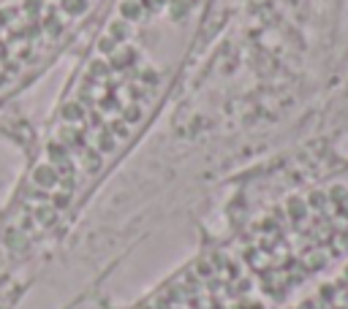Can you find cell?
Returning <instances> with one entry per match:
<instances>
[{"label": "cell", "instance_id": "6da1fadb", "mask_svg": "<svg viewBox=\"0 0 348 309\" xmlns=\"http://www.w3.org/2000/svg\"><path fill=\"white\" fill-rule=\"evenodd\" d=\"M348 260V163L207 244L128 309H283Z\"/></svg>", "mask_w": 348, "mask_h": 309}, {"label": "cell", "instance_id": "3957f363", "mask_svg": "<svg viewBox=\"0 0 348 309\" xmlns=\"http://www.w3.org/2000/svg\"><path fill=\"white\" fill-rule=\"evenodd\" d=\"M283 309H348V260L326 271Z\"/></svg>", "mask_w": 348, "mask_h": 309}, {"label": "cell", "instance_id": "277c9868", "mask_svg": "<svg viewBox=\"0 0 348 309\" xmlns=\"http://www.w3.org/2000/svg\"><path fill=\"white\" fill-rule=\"evenodd\" d=\"M25 282H14L9 279L6 285H0V309H17V304L25 295Z\"/></svg>", "mask_w": 348, "mask_h": 309}, {"label": "cell", "instance_id": "7a4b0ae2", "mask_svg": "<svg viewBox=\"0 0 348 309\" xmlns=\"http://www.w3.org/2000/svg\"><path fill=\"white\" fill-rule=\"evenodd\" d=\"M106 0H0V106L76 44Z\"/></svg>", "mask_w": 348, "mask_h": 309}]
</instances>
